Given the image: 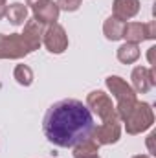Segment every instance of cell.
<instances>
[{"instance_id":"obj_1","label":"cell","mask_w":156,"mask_h":158,"mask_svg":"<svg viewBox=\"0 0 156 158\" xmlns=\"http://www.w3.org/2000/svg\"><path fill=\"white\" fill-rule=\"evenodd\" d=\"M94 116L79 99H61L53 103L42 119V131L50 143L57 147H76L94 136Z\"/></svg>"},{"instance_id":"obj_2","label":"cell","mask_w":156,"mask_h":158,"mask_svg":"<svg viewBox=\"0 0 156 158\" xmlns=\"http://www.w3.org/2000/svg\"><path fill=\"white\" fill-rule=\"evenodd\" d=\"M125 131L127 134H142L145 132L147 129L153 127L154 123V112H153V107L149 103H143V101H136L134 109L129 112V116L125 118Z\"/></svg>"},{"instance_id":"obj_3","label":"cell","mask_w":156,"mask_h":158,"mask_svg":"<svg viewBox=\"0 0 156 158\" xmlns=\"http://www.w3.org/2000/svg\"><path fill=\"white\" fill-rule=\"evenodd\" d=\"M86 107L90 109V112L97 114V118H101L103 121H107V119H117L116 105L112 103L110 96L105 94L103 90H92L86 96Z\"/></svg>"},{"instance_id":"obj_4","label":"cell","mask_w":156,"mask_h":158,"mask_svg":"<svg viewBox=\"0 0 156 158\" xmlns=\"http://www.w3.org/2000/svg\"><path fill=\"white\" fill-rule=\"evenodd\" d=\"M42 44L46 46V50L53 55H61L68 50V35L66 30L61 24H50L44 28V35H42Z\"/></svg>"},{"instance_id":"obj_5","label":"cell","mask_w":156,"mask_h":158,"mask_svg":"<svg viewBox=\"0 0 156 158\" xmlns=\"http://www.w3.org/2000/svg\"><path fill=\"white\" fill-rule=\"evenodd\" d=\"M28 53L20 33H0V59H22Z\"/></svg>"},{"instance_id":"obj_6","label":"cell","mask_w":156,"mask_h":158,"mask_svg":"<svg viewBox=\"0 0 156 158\" xmlns=\"http://www.w3.org/2000/svg\"><path fill=\"white\" fill-rule=\"evenodd\" d=\"M121 138V125L119 119H107L99 127L94 129V140L99 145H112Z\"/></svg>"},{"instance_id":"obj_7","label":"cell","mask_w":156,"mask_h":158,"mask_svg":"<svg viewBox=\"0 0 156 158\" xmlns=\"http://www.w3.org/2000/svg\"><path fill=\"white\" fill-rule=\"evenodd\" d=\"M130 81H132V88L136 94H147L153 86L156 85V72L154 68H147V66H136L130 74Z\"/></svg>"},{"instance_id":"obj_8","label":"cell","mask_w":156,"mask_h":158,"mask_svg":"<svg viewBox=\"0 0 156 158\" xmlns=\"http://www.w3.org/2000/svg\"><path fill=\"white\" fill-rule=\"evenodd\" d=\"M105 85H107L109 92L116 98L117 103L129 101V99H138L134 88H132L123 77H119V76H109V77L105 79Z\"/></svg>"},{"instance_id":"obj_9","label":"cell","mask_w":156,"mask_h":158,"mask_svg":"<svg viewBox=\"0 0 156 158\" xmlns=\"http://www.w3.org/2000/svg\"><path fill=\"white\" fill-rule=\"evenodd\" d=\"M42 35H44V26H42L40 22H37L35 19L26 20L24 31L20 33V37H22V40H24V44H26V48H28L30 53L40 48V44H42Z\"/></svg>"},{"instance_id":"obj_10","label":"cell","mask_w":156,"mask_h":158,"mask_svg":"<svg viewBox=\"0 0 156 158\" xmlns=\"http://www.w3.org/2000/svg\"><path fill=\"white\" fill-rule=\"evenodd\" d=\"M59 13H61V9H59L57 2L46 0L33 9V19L40 22L42 26H50V24H55L59 20Z\"/></svg>"},{"instance_id":"obj_11","label":"cell","mask_w":156,"mask_h":158,"mask_svg":"<svg viewBox=\"0 0 156 158\" xmlns=\"http://www.w3.org/2000/svg\"><path fill=\"white\" fill-rule=\"evenodd\" d=\"M140 13V0H114L112 2V17L125 22Z\"/></svg>"},{"instance_id":"obj_12","label":"cell","mask_w":156,"mask_h":158,"mask_svg":"<svg viewBox=\"0 0 156 158\" xmlns=\"http://www.w3.org/2000/svg\"><path fill=\"white\" fill-rule=\"evenodd\" d=\"M6 19L13 26H24L26 20H28V6H24L20 2L9 4L7 9H6Z\"/></svg>"},{"instance_id":"obj_13","label":"cell","mask_w":156,"mask_h":158,"mask_svg":"<svg viewBox=\"0 0 156 158\" xmlns=\"http://www.w3.org/2000/svg\"><path fill=\"white\" fill-rule=\"evenodd\" d=\"M123 39H125V42H132V44H140V42L147 40L145 24H142V22H127L125 28H123Z\"/></svg>"},{"instance_id":"obj_14","label":"cell","mask_w":156,"mask_h":158,"mask_svg":"<svg viewBox=\"0 0 156 158\" xmlns=\"http://www.w3.org/2000/svg\"><path fill=\"white\" fill-rule=\"evenodd\" d=\"M140 46L138 44H132V42H123L116 52V57L119 63L123 64H132L140 59Z\"/></svg>"},{"instance_id":"obj_15","label":"cell","mask_w":156,"mask_h":158,"mask_svg":"<svg viewBox=\"0 0 156 158\" xmlns=\"http://www.w3.org/2000/svg\"><path fill=\"white\" fill-rule=\"evenodd\" d=\"M123 28H125V22L117 20L116 17H109L103 24V33L109 40L116 42V40L123 39Z\"/></svg>"},{"instance_id":"obj_16","label":"cell","mask_w":156,"mask_h":158,"mask_svg":"<svg viewBox=\"0 0 156 158\" xmlns=\"http://www.w3.org/2000/svg\"><path fill=\"white\" fill-rule=\"evenodd\" d=\"M72 149H74V158H92L99 153V143H97V142L94 140V136H92V138H88V140L77 143V145L72 147Z\"/></svg>"},{"instance_id":"obj_17","label":"cell","mask_w":156,"mask_h":158,"mask_svg":"<svg viewBox=\"0 0 156 158\" xmlns=\"http://www.w3.org/2000/svg\"><path fill=\"white\" fill-rule=\"evenodd\" d=\"M13 77L20 86H30L33 83V70L28 64H17L13 70Z\"/></svg>"},{"instance_id":"obj_18","label":"cell","mask_w":156,"mask_h":158,"mask_svg":"<svg viewBox=\"0 0 156 158\" xmlns=\"http://www.w3.org/2000/svg\"><path fill=\"white\" fill-rule=\"evenodd\" d=\"M81 2L83 0H57V6H59V9L72 13V11H77L81 7Z\"/></svg>"},{"instance_id":"obj_19","label":"cell","mask_w":156,"mask_h":158,"mask_svg":"<svg viewBox=\"0 0 156 158\" xmlns=\"http://www.w3.org/2000/svg\"><path fill=\"white\" fill-rule=\"evenodd\" d=\"M145 37H147L149 40L156 39V24H154V20L145 22Z\"/></svg>"},{"instance_id":"obj_20","label":"cell","mask_w":156,"mask_h":158,"mask_svg":"<svg viewBox=\"0 0 156 158\" xmlns=\"http://www.w3.org/2000/svg\"><path fill=\"white\" fill-rule=\"evenodd\" d=\"M6 9H7V0H0V20L6 17Z\"/></svg>"},{"instance_id":"obj_21","label":"cell","mask_w":156,"mask_h":158,"mask_svg":"<svg viewBox=\"0 0 156 158\" xmlns=\"http://www.w3.org/2000/svg\"><path fill=\"white\" fill-rule=\"evenodd\" d=\"M42 2H46V0H26V6H30L31 9H35L37 6H40Z\"/></svg>"},{"instance_id":"obj_22","label":"cell","mask_w":156,"mask_h":158,"mask_svg":"<svg viewBox=\"0 0 156 158\" xmlns=\"http://www.w3.org/2000/svg\"><path fill=\"white\" fill-rule=\"evenodd\" d=\"M132 158H151L149 155H136V156H132Z\"/></svg>"},{"instance_id":"obj_23","label":"cell","mask_w":156,"mask_h":158,"mask_svg":"<svg viewBox=\"0 0 156 158\" xmlns=\"http://www.w3.org/2000/svg\"><path fill=\"white\" fill-rule=\"evenodd\" d=\"M92 158H101V156H99V155H96V156H92Z\"/></svg>"}]
</instances>
